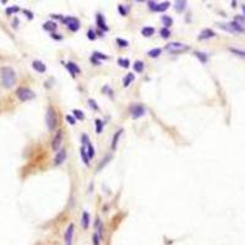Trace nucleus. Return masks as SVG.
Instances as JSON below:
<instances>
[{"instance_id":"obj_1","label":"nucleus","mask_w":245,"mask_h":245,"mask_svg":"<svg viewBox=\"0 0 245 245\" xmlns=\"http://www.w3.org/2000/svg\"><path fill=\"white\" fill-rule=\"evenodd\" d=\"M0 76H1V84L5 88H11L16 82V74L14 69L9 66H4L0 70Z\"/></svg>"},{"instance_id":"obj_2","label":"nucleus","mask_w":245,"mask_h":245,"mask_svg":"<svg viewBox=\"0 0 245 245\" xmlns=\"http://www.w3.org/2000/svg\"><path fill=\"white\" fill-rule=\"evenodd\" d=\"M218 27L222 30H226L228 32H238V33H243L245 32V22L241 17H236L233 22L229 23H218Z\"/></svg>"},{"instance_id":"obj_3","label":"nucleus","mask_w":245,"mask_h":245,"mask_svg":"<svg viewBox=\"0 0 245 245\" xmlns=\"http://www.w3.org/2000/svg\"><path fill=\"white\" fill-rule=\"evenodd\" d=\"M45 124L50 131H54L55 128L58 126V114L53 107H48L45 113Z\"/></svg>"},{"instance_id":"obj_4","label":"nucleus","mask_w":245,"mask_h":245,"mask_svg":"<svg viewBox=\"0 0 245 245\" xmlns=\"http://www.w3.org/2000/svg\"><path fill=\"white\" fill-rule=\"evenodd\" d=\"M164 49L170 54H180V53H185L189 50V45L180 43V42H172V43H168Z\"/></svg>"},{"instance_id":"obj_5","label":"nucleus","mask_w":245,"mask_h":245,"mask_svg":"<svg viewBox=\"0 0 245 245\" xmlns=\"http://www.w3.org/2000/svg\"><path fill=\"white\" fill-rule=\"evenodd\" d=\"M16 96H17V98L20 101L27 102V101L33 99V98L36 97V93L27 87H19L17 89H16Z\"/></svg>"},{"instance_id":"obj_6","label":"nucleus","mask_w":245,"mask_h":245,"mask_svg":"<svg viewBox=\"0 0 245 245\" xmlns=\"http://www.w3.org/2000/svg\"><path fill=\"white\" fill-rule=\"evenodd\" d=\"M129 113H130V115H131V118L138 119V118L143 117L145 114H146V108L143 107L142 104H140V103L133 104L131 107L129 108Z\"/></svg>"},{"instance_id":"obj_7","label":"nucleus","mask_w":245,"mask_h":245,"mask_svg":"<svg viewBox=\"0 0 245 245\" xmlns=\"http://www.w3.org/2000/svg\"><path fill=\"white\" fill-rule=\"evenodd\" d=\"M61 21L66 24L68 28L71 32H77L80 30V21L76 17H71V16H66V17H63Z\"/></svg>"},{"instance_id":"obj_8","label":"nucleus","mask_w":245,"mask_h":245,"mask_svg":"<svg viewBox=\"0 0 245 245\" xmlns=\"http://www.w3.org/2000/svg\"><path fill=\"white\" fill-rule=\"evenodd\" d=\"M63 130H58L55 133V136L53 137V141H52V148L53 151H56L58 152L60 150V146H61V142H63Z\"/></svg>"},{"instance_id":"obj_9","label":"nucleus","mask_w":245,"mask_h":245,"mask_svg":"<svg viewBox=\"0 0 245 245\" xmlns=\"http://www.w3.org/2000/svg\"><path fill=\"white\" fill-rule=\"evenodd\" d=\"M65 159H66V150L65 148H60L58 152L55 153V157H54V161H53V163H54V166H60V164H63V163L65 162Z\"/></svg>"},{"instance_id":"obj_10","label":"nucleus","mask_w":245,"mask_h":245,"mask_svg":"<svg viewBox=\"0 0 245 245\" xmlns=\"http://www.w3.org/2000/svg\"><path fill=\"white\" fill-rule=\"evenodd\" d=\"M74 231H75V226H74L72 223L69 224L68 229L65 231V235H64V239H65L66 245H71V239H72V235H74Z\"/></svg>"},{"instance_id":"obj_11","label":"nucleus","mask_w":245,"mask_h":245,"mask_svg":"<svg viewBox=\"0 0 245 245\" xmlns=\"http://www.w3.org/2000/svg\"><path fill=\"white\" fill-rule=\"evenodd\" d=\"M96 21H97V24H98V27H99L102 31H109V28H108V26H107V23H105V20H104V17H103V15H101V14H98L97 16H96Z\"/></svg>"},{"instance_id":"obj_12","label":"nucleus","mask_w":245,"mask_h":245,"mask_svg":"<svg viewBox=\"0 0 245 245\" xmlns=\"http://www.w3.org/2000/svg\"><path fill=\"white\" fill-rule=\"evenodd\" d=\"M32 68H33V70H36V71L39 72V74L45 72V70H47L45 64H43L40 60H35L33 63H32Z\"/></svg>"},{"instance_id":"obj_13","label":"nucleus","mask_w":245,"mask_h":245,"mask_svg":"<svg viewBox=\"0 0 245 245\" xmlns=\"http://www.w3.org/2000/svg\"><path fill=\"white\" fill-rule=\"evenodd\" d=\"M65 66H66V69L69 70V72L71 74V76H72V77H75L77 74H80V71H81L80 68L77 66L75 63H68L66 65H65Z\"/></svg>"},{"instance_id":"obj_14","label":"nucleus","mask_w":245,"mask_h":245,"mask_svg":"<svg viewBox=\"0 0 245 245\" xmlns=\"http://www.w3.org/2000/svg\"><path fill=\"white\" fill-rule=\"evenodd\" d=\"M216 36V33L212 30H210V28H206V30H203L201 33H200V36H199V39L201 40V39H210V38H212V37H215Z\"/></svg>"},{"instance_id":"obj_15","label":"nucleus","mask_w":245,"mask_h":245,"mask_svg":"<svg viewBox=\"0 0 245 245\" xmlns=\"http://www.w3.org/2000/svg\"><path fill=\"white\" fill-rule=\"evenodd\" d=\"M122 131H124L122 129H119L118 131H117L115 134H114V136H113V141H112V150H113V151H115V150H117L118 141H119V138H120V136H121Z\"/></svg>"},{"instance_id":"obj_16","label":"nucleus","mask_w":245,"mask_h":245,"mask_svg":"<svg viewBox=\"0 0 245 245\" xmlns=\"http://www.w3.org/2000/svg\"><path fill=\"white\" fill-rule=\"evenodd\" d=\"M186 7V1L185 0H177L174 3V9L177 12H183Z\"/></svg>"},{"instance_id":"obj_17","label":"nucleus","mask_w":245,"mask_h":245,"mask_svg":"<svg viewBox=\"0 0 245 245\" xmlns=\"http://www.w3.org/2000/svg\"><path fill=\"white\" fill-rule=\"evenodd\" d=\"M56 27H58V24H56V22H54V21H47L43 24V30L48 31V32H54L56 30Z\"/></svg>"},{"instance_id":"obj_18","label":"nucleus","mask_w":245,"mask_h":245,"mask_svg":"<svg viewBox=\"0 0 245 245\" xmlns=\"http://www.w3.org/2000/svg\"><path fill=\"white\" fill-rule=\"evenodd\" d=\"M134 80H135V75H134V74H131V72L126 74V76L124 77V80H122V86H124V87H129L130 85L133 84Z\"/></svg>"},{"instance_id":"obj_19","label":"nucleus","mask_w":245,"mask_h":245,"mask_svg":"<svg viewBox=\"0 0 245 245\" xmlns=\"http://www.w3.org/2000/svg\"><path fill=\"white\" fill-rule=\"evenodd\" d=\"M81 223H82V227L85 228V229H87V228L89 227V213L86 211L82 212V218H81Z\"/></svg>"},{"instance_id":"obj_20","label":"nucleus","mask_w":245,"mask_h":245,"mask_svg":"<svg viewBox=\"0 0 245 245\" xmlns=\"http://www.w3.org/2000/svg\"><path fill=\"white\" fill-rule=\"evenodd\" d=\"M194 55L197 58L202 64H205V63H207V60H208V56H207V54L206 53H202V52H195L194 53Z\"/></svg>"},{"instance_id":"obj_21","label":"nucleus","mask_w":245,"mask_h":245,"mask_svg":"<svg viewBox=\"0 0 245 245\" xmlns=\"http://www.w3.org/2000/svg\"><path fill=\"white\" fill-rule=\"evenodd\" d=\"M161 20H162V22H163V24H164V27L166 28H168V27H170L172 24H173V19L170 17V16H167V15H163L162 17H161Z\"/></svg>"},{"instance_id":"obj_22","label":"nucleus","mask_w":245,"mask_h":245,"mask_svg":"<svg viewBox=\"0 0 245 245\" xmlns=\"http://www.w3.org/2000/svg\"><path fill=\"white\" fill-rule=\"evenodd\" d=\"M169 6H170V3H169V1L159 3V4H157V9H156V11H158V12H164L166 10L169 9Z\"/></svg>"},{"instance_id":"obj_23","label":"nucleus","mask_w":245,"mask_h":245,"mask_svg":"<svg viewBox=\"0 0 245 245\" xmlns=\"http://www.w3.org/2000/svg\"><path fill=\"white\" fill-rule=\"evenodd\" d=\"M161 53H162L161 48H153V49H151V50H148L147 55H148L150 58H158V56L161 55Z\"/></svg>"},{"instance_id":"obj_24","label":"nucleus","mask_w":245,"mask_h":245,"mask_svg":"<svg viewBox=\"0 0 245 245\" xmlns=\"http://www.w3.org/2000/svg\"><path fill=\"white\" fill-rule=\"evenodd\" d=\"M80 154H81V158H82V162L85 163L86 166H89V158H88V156H87V152H86V148H85V147H81Z\"/></svg>"},{"instance_id":"obj_25","label":"nucleus","mask_w":245,"mask_h":245,"mask_svg":"<svg viewBox=\"0 0 245 245\" xmlns=\"http://www.w3.org/2000/svg\"><path fill=\"white\" fill-rule=\"evenodd\" d=\"M154 33V28L153 27H143L141 30V35L143 37H151Z\"/></svg>"},{"instance_id":"obj_26","label":"nucleus","mask_w":245,"mask_h":245,"mask_svg":"<svg viewBox=\"0 0 245 245\" xmlns=\"http://www.w3.org/2000/svg\"><path fill=\"white\" fill-rule=\"evenodd\" d=\"M94 126H96V133L101 134L102 130H103V126H104V122L101 119H96L94 120Z\"/></svg>"},{"instance_id":"obj_27","label":"nucleus","mask_w":245,"mask_h":245,"mask_svg":"<svg viewBox=\"0 0 245 245\" xmlns=\"http://www.w3.org/2000/svg\"><path fill=\"white\" fill-rule=\"evenodd\" d=\"M143 68H145V65H143V61L141 60H136L134 63V70L136 72H142L143 71Z\"/></svg>"},{"instance_id":"obj_28","label":"nucleus","mask_w":245,"mask_h":245,"mask_svg":"<svg viewBox=\"0 0 245 245\" xmlns=\"http://www.w3.org/2000/svg\"><path fill=\"white\" fill-rule=\"evenodd\" d=\"M86 146H87V148H86L87 156H88V158H89V159H91V158H93V157H94V153H96V152H94V147L92 146V143H91V142H89L88 145H86Z\"/></svg>"},{"instance_id":"obj_29","label":"nucleus","mask_w":245,"mask_h":245,"mask_svg":"<svg viewBox=\"0 0 245 245\" xmlns=\"http://www.w3.org/2000/svg\"><path fill=\"white\" fill-rule=\"evenodd\" d=\"M72 114H74V118H75V119H79V120H84L85 119L84 112L80 110V109H74L72 110Z\"/></svg>"},{"instance_id":"obj_30","label":"nucleus","mask_w":245,"mask_h":245,"mask_svg":"<svg viewBox=\"0 0 245 245\" xmlns=\"http://www.w3.org/2000/svg\"><path fill=\"white\" fill-rule=\"evenodd\" d=\"M159 35H161V37L162 38H164V39H167V38H169L170 37V31H169V28H166V27H162L161 30H159Z\"/></svg>"},{"instance_id":"obj_31","label":"nucleus","mask_w":245,"mask_h":245,"mask_svg":"<svg viewBox=\"0 0 245 245\" xmlns=\"http://www.w3.org/2000/svg\"><path fill=\"white\" fill-rule=\"evenodd\" d=\"M229 52L235 54V55H238V56H241V58H245V52L240 50V49H238V48H229Z\"/></svg>"},{"instance_id":"obj_32","label":"nucleus","mask_w":245,"mask_h":245,"mask_svg":"<svg viewBox=\"0 0 245 245\" xmlns=\"http://www.w3.org/2000/svg\"><path fill=\"white\" fill-rule=\"evenodd\" d=\"M110 159H112V156H109V154H108V156H105V157H104V158L101 161L99 166H98V170H101V169H102L104 166H107V164H108V162H109Z\"/></svg>"},{"instance_id":"obj_33","label":"nucleus","mask_w":245,"mask_h":245,"mask_svg":"<svg viewBox=\"0 0 245 245\" xmlns=\"http://www.w3.org/2000/svg\"><path fill=\"white\" fill-rule=\"evenodd\" d=\"M92 56L97 60H107L108 59V55H104L103 53H99V52H94Z\"/></svg>"},{"instance_id":"obj_34","label":"nucleus","mask_w":245,"mask_h":245,"mask_svg":"<svg viewBox=\"0 0 245 245\" xmlns=\"http://www.w3.org/2000/svg\"><path fill=\"white\" fill-rule=\"evenodd\" d=\"M118 64H119V66L125 68V69H128V68L130 66V61H129V59H122V58H120V59H118Z\"/></svg>"},{"instance_id":"obj_35","label":"nucleus","mask_w":245,"mask_h":245,"mask_svg":"<svg viewBox=\"0 0 245 245\" xmlns=\"http://www.w3.org/2000/svg\"><path fill=\"white\" fill-rule=\"evenodd\" d=\"M20 11V7L19 6H10V7H7L6 9V15H12V14H16V12H19Z\"/></svg>"},{"instance_id":"obj_36","label":"nucleus","mask_w":245,"mask_h":245,"mask_svg":"<svg viewBox=\"0 0 245 245\" xmlns=\"http://www.w3.org/2000/svg\"><path fill=\"white\" fill-rule=\"evenodd\" d=\"M96 32L93 31V30H89L88 32H87V38L89 39V40H94L96 39Z\"/></svg>"},{"instance_id":"obj_37","label":"nucleus","mask_w":245,"mask_h":245,"mask_svg":"<svg viewBox=\"0 0 245 245\" xmlns=\"http://www.w3.org/2000/svg\"><path fill=\"white\" fill-rule=\"evenodd\" d=\"M88 104H89V107H91L92 109H94V110H98V109H99V107H98V104L96 103L94 99H88Z\"/></svg>"},{"instance_id":"obj_38","label":"nucleus","mask_w":245,"mask_h":245,"mask_svg":"<svg viewBox=\"0 0 245 245\" xmlns=\"http://www.w3.org/2000/svg\"><path fill=\"white\" fill-rule=\"evenodd\" d=\"M117 43L120 45V47H128L129 45V42L126 39H121V38H118L117 39Z\"/></svg>"},{"instance_id":"obj_39","label":"nucleus","mask_w":245,"mask_h":245,"mask_svg":"<svg viewBox=\"0 0 245 245\" xmlns=\"http://www.w3.org/2000/svg\"><path fill=\"white\" fill-rule=\"evenodd\" d=\"M147 4H148V9L151 11H156V9H157V3L156 1H147Z\"/></svg>"},{"instance_id":"obj_40","label":"nucleus","mask_w":245,"mask_h":245,"mask_svg":"<svg viewBox=\"0 0 245 245\" xmlns=\"http://www.w3.org/2000/svg\"><path fill=\"white\" fill-rule=\"evenodd\" d=\"M99 235H98L97 233H94L92 235V241H93V245H99Z\"/></svg>"},{"instance_id":"obj_41","label":"nucleus","mask_w":245,"mask_h":245,"mask_svg":"<svg viewBox=\"0 0 245 245\" xmlns=\"http://www.w3.org/2000/svg\"><path fill=\"white\" fill-rule=\"evenodd\" d=\"M81 141H82L84 145H88L89 143V137L87 134H82V136H81Z\"/></svg>"},{"instance_id":"obj_42","label":"nucleus","mask_w":245,"mask_h":245,"mask_svg":"<svg viewBox=\"0 0 245 245\" xmlns=\"http://www.w3.org/2000/svg\"><path fill=\"white\" fill-rule=\"evenodd\" d=\"M118 10H119V12H120V15H122V16H126V14H128V11H126V9L122 5H119L118 6Z\"/></svg>"},{"instance_id":"obj_43","label":"nucleus","mask_w":245,"mask_h":245,"mask_svg":"<svg viewBox=\"0 0 245 245\" xmlns=\"http://www.w3.org/2000/svg\"><path fill=\"white\" fill-rule=\"evenodd\" d=\"M66 120H68V122H69L70 125L76 124V119L74 118V117H71V115H66Z\"/></svg>"},{"instance_id":"obj_44","label":"nucleus","mask_w":245,"mask_h":245,"mask_svg":"<svg viewBox=\"0 0 245 245\" xmlns=\"http://www.w3.org/2000/svg\"><path fill=\"white\" fill-rule=\"evenodd\" d=\"M23 14L26 15V16H27V17H28L30 20H32V19H33V12H31L30 10H23Z\"/></svg>"},{"instance_id":"obj_45","label":"nucleus","mask_w":245,"mask_h":245,"mask_svg":"<svg viewBox=\"0 0 245 245\" xmlns=\"http://www.w3.org/2000/svg\"><path fill=\"white\" fill-rule=\"evenodd\" d=\"M52 38H53V39H58V40L63 39V37H61V36H58L56 33H53V35H52Z\"/></svg>"},{"instance_id":"obj_46","label":"nucleus","mask_w":245,"mask_h":245,"mask_svg":"<svg viewBox=\"0 0 245 245\" xmlns=\"http://www.w3.org/2000/svg\"><path fill=\"white\" fill-rule=\"evenodd\" d=\"M91 63H92V64H94V65H99V63H101V61H99V60H97V59H94L93 56H92V58H91Z\"/></svg>"},{"instance_id":"obj_47","label":"nucleus","mask_w":245,"mask_h":245,"mask_svg":"<svg viewBox=\"0 0 245 245\" xmlns=\"http://www.w3.org/2000/svg\"><path fill=\"white\" fill-rule=\"evenodd\" d=\"M243 11H244V14H245V5H243Z\"/></svg>"}]
</instances>
